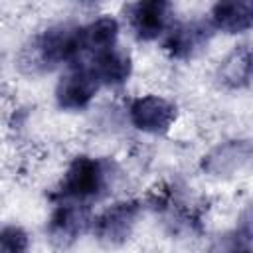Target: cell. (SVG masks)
Instances as JSON below:
<instances>
[{"instance_id": "6da1fadb", "label": "cell", "mask_w": 253, "mask_h": 253, "mask_svg": "<svg viewBox=\"0 0 253 253\" xmlns=\"http://www.w3.org/2000/svg\"><path fill=\"white\" fill-rule=\"evenodd\" d=\"M83 51V28L63 24L34 38L24 47L20 65L28 73L49 71L61 63H75Z\"/></svg>"}, {"instance_id": "7a4b0ae2", "label": "cell", "mask_w": 253, "mask_h": 253, "mask_svg": "<svg viewBox=\"0 0 253 253\" xmlns=\"http://www.w3.org/2000/svg\"><path fill=\"white\" fill-rule=\"evenodd\" d=\"M113 162L103 158H91V156H77L67 172L63 174V180L59 184L57 196L67 202H79L87 204L91 200H99L107 194V190L113 184Z\"/></svg>"}, {"instance_id": "3957f363", "label": "cell", "mask_w": 253, "mask_h": 253, "mask_svg": "<svg viewBox=\"0 0 253 253\" xmlns=\"http://www.w3.org/2000/svg\"><path fill=\"white\" fill-rule=\"evenodd\" d=\"M99 85L101 83L89 65H73L57 83V105L65 111H81L91 103Z\"/></svg>"}, {"instance_id": "277c9868", "label": "cell", "mask_w": 253, "mask_h": 253, "mask_svg": "<svg viewBox=\"0 0 253 253\" xmlns=\"http://www.w3.org/2000/svg\"><path fill=\"white\" fill-rule=\"evenodd\" d=\"M172 8L168 0H138L128 8V24L142 42L156 40L170 28Z\"/></svg>"}, {"instance_id": "5b68a950", "label": "cell", "mask_w": 253, "mask_h": 253, "mask_svg": "<svg viewBox=\"0 0 253 253\" xmlns=\"http://www.w3.org/2000/svg\"><path fill=\"white\" fill-rule=\"evenodd\" d=\"M128 115H130V123L138 130L150 134H162L176 121V107L158 95H146L130 103Z\"/></svg>"}, {"instance_id": "8992f818", "label": "cell", "mask_w": 253, "mask_h": 253, "mask_svg": "<svg viewBox=\"0 0 253 253\" xmlns=\"http://www.w3.org/2000/svg\"><path fill=\"white\" fill-rule=\"evenodd\" d=\"M140 213L138 202H119L95 219V233L103 243L119 245L128 239L136 217Z\"/></svg>"}, {"instance_id": "52a82bcc", "label": "cell", "mask_w": 253, "mask_h": 253, "mask_svg": "<svg viewBox=\"0 0 253 253\" xmlns=\"http://www.w3.org/2000/svg\"><path fill=\"white\" fill-rule=\"evenodd\" d=\"M89 221H91V217H89L87 204L63 200L57 206V210L51 213L47 231H49V237L53 243L69 245L87 229Z\"/></svg>"}, {"instance_id": "ba28073f", "label": "cell", "mask_w": 253, "mask_h": 253, "mask_svg": "<svg viewBox=\"0 0 253 253\" xmlns=\"http://www.w3.org/2000/svg\"><path fill=\"white\" fill-rule=\"evenodd\" d=\"M211 38V26L208 22H188L170 30L164 49L176 59H188L198 55Z\"/></svg>"}, {"instance_id": "9c48e42d", "label": "cell", "mask_w": 253, "mask_h": 253, "mask_svg": "<svg viewBox=\"0 0 253 253\" xmlns=\"http://www.w3.org/2000/svg\"><path fill=\"white\" fill-rule=\"evenodd\" d=\"M253 158V146L243 140H231L217 146L204 158V170L213 176H231Z\"/></svg>"}, {"instance_id": "30bf717a", "label": "cell", "mask_w": 253, "mask_h": 253, "mask_svg": "<svg viewBox=\"0 0 253 253\" xmlns=\"http://www.w3.org/2000/svg\"><path fill=\"white\" fill-rule=\"evenodd\" d=\"M213 26L225 34H241L253 28V0H217L211 10Z\"/></svg>"}, {"instance_id": "8fae6325", "label": "cell", "mask_w": 253, "mask_h": 253, "mask_svg": "<svg viewBox=\"0 0 253 253\" xmlns=\"http://www.w3.org/2000/svg\"><path fill=\"white\" fill-rule=\"evenodd\" d=\"M89 67L97 75L101 85H121L128 79L132 63L126 51L119 47H109L93 53V61Z\"/></svg>"}, {"instance_id": "7c38bea8", "label": "cell", "mask_w": 253, "mask_h": 253, "mask_svg": "<svg viewBox=\"0 0 253 253\" xmlns=\"http://www.w3.org/2000/svg\"><path fill=\"white\" fill-rule=\"evenodd\" d=\"M219 79L229 89L245 87L253 79V49L249 45L235 47L221 63Z\"/></svg>"}, {"instance_id": "4fadbf2b", "label": "cell", "mask_w": 253, "mask_h": 253, "mask_svg": "<svg viewBox=\"0 0 253 253\" xmlns=\"http://www.w3.org/2000/svg\"><path fill=\"white\" fill-rule=\"evenodd\" d=\"M119 36V24L117 20L105 16L83 28V49L91 53H99L103 49L115 47Z\"/></svg>"}, {"instance_id": "5bb4252c", "label": "cell", "mask_w": 253, "mask_h": 253, "mask_svg": "<svg viewBox=\"0 0 253 253\" xmlns=\"http://www.w3.org/2000/svg\"><path fill=\"white\" fill-rule=\"evenodd\" d=\"M28 249V235L24 233L22 227L8 225L0 233V251L4 253H18Z\"/></svg>"}, {"instance_id": "9a60e30c", "label": "cell", "mask_w": 253, "mask_h": 253, "mask_svg": "<svg viewBox=\"0 0 253 253\" xmlns=\"http://www.w3.org/2000/svg\"><path fill=\"white\" fill-rule=\"evenodd\" d=\"M241 239H249L253 241V210L245 213V217L241 219V227H239Z\"/></svg>"}, {"instance_id": "2e32d148", "label": "cell", "mask_w": 253, "mask_h": 253, "mask_svg": "<svg viewBox=\"0 0 253 253\" xmlns=\"http://www.w3.org/2000/svg\"><path fill=\"white\" fill-rule=\"evenodd\" d=\"M85 2H93V0H85Z\"/></svg>"}]
</instances>
